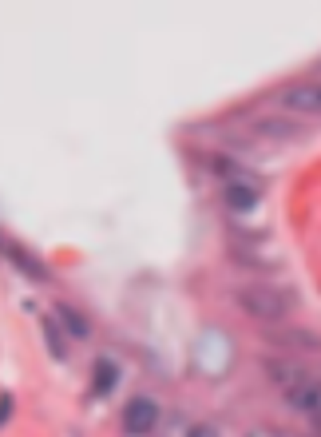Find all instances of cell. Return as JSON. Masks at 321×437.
I'll return each mask as SVG.
<instances>
[{
	"label": "cell",
	"mask_w": 321,
	"mask_h": 437,
	"mask_svg": "<svg viewBox=\"0 0 321 437\" xmlns=\"http://www.w3.org/2000/svg\"><path fill=\"white\" fill-rule=\"evenodd\" d=\"M234 298H238V307L246 310V314H254L262 322H278V318L289 314V298L282 291L266 287V282H250V287H242Z\"/></svg>",
	"instance_id": "6da1fadb"
},
{
	"label": "cell",
	"mask_w": 321,
	"mask_h": 437,
	"mask_svg": "<svg viewBox=\"0 0 321 437\" xmlns=\"http://www.w3.org/2000/svg\"><path fill=\"white\" fill-rule=\"evenodd\" d=\"M155 421H159V405L151 402V398H131L127 409H123V429H127L131 437L151 434Z\"/></svg>",
	"instance_id": "7a4b0ae2"
},
{
	"label": "cell",
	"mask_w": 321,
	"mask_h": 437,
	"mask_svg": "<svg viewBox=\"0 0 321 437\" xmlns=\"http://www.w3.org/2000/svg\"><path fill=\"white\" fill-rule=\"evenodd\" d=\"M282 108L298 115H318L321 112V92L318 84H298V88H286L282 92Z\"/></svg>",
	"instance_id": "3957f363"
},
{
	"label": "cell",
	"mask_w": 321,
	"mask_h": 437,
	"mask_svg": "<svg viewBox=\"0 0 321 437\" xmlns=\"http://www.w3.org/2000/svg\"><path fill=\"white\" fill-rule=\"evenodd\" d=\"M266 373H270V382H278L282 394H289L293 386H302L305 378H309L298 362H286V358H270V362H266Z\"/></svg>",
	"instance_id": "277c9868"
},
{
	"label": "cell",
	"mask_w": 321,
	"mask_h": 437,
	"mask_svg": "<svg viewBox=\"0 0 321 437\" xmlns=\"http://www.w3.org/2000/svg\"><path fill=\"white\" fill-rule=\"evenodd\" d=\"M258 135H266V139H302L305 128L302 124H289V119H262V124H254Z\"/></svg>",
	"instance_id": "5b68a950"
},
{
	"label": "cell",
	"mask_w": 321,
	"mask_h": 437,
	"mask_svg": "<svg viewBox=\"0 0 321 437\" xmlns=\"http://www.w3.org/2000/svg\"><path fill=\"white\" fill-rule=\"evenodd\" d=\"M0 251H4L8 259L17 262V266H20V271H24V275H32V278H44V275H48V271H44V262L36 259V255H28L24 246H12V243H8V239H0Z\"/></svg>",
	"instance_id": "8992f818"
},
{
	"label": "cell",
	"mask_w": 321,
	"mask_h": 437,
	"mask_svg": "<svg viewBox=\"0 0 321 437\" xmlns=\"http://www.w3.org/2000/svg\"><path fill=\"white\" fill-rule=\"evenodd\" d=\"M56 318H60V326H64L72 338H87V334H92L87 318H83L76 307H68V302H56Z\"/></svg>",
	"instance_id": "52a82bcc"
},
{
	"label": "cell",
	"mask_w": 321,
	"mask_h": 437,
	"mask_svg": "<svg viewBox=\"0 0 321 437\" xmlns=\"http://www.w3.org/2000/svg\"><path fill=\"white\" fill-rule=\"evenodd\" d=\"M222 203L230 211H254L258 207V191H254V187H242V183H226Z\"/></svg>",
	"instance_id": "ba28073f"
},
{
	"label": "cell",
	"mask_w": 321,
	"mask_h": 437,
	"mask_svg": "<svg viewBox=\"0 0 321 437\" xmlns=\"http://www.w3.org/2000/svg\"><path fill=\"white\" fill-rule=\"evenodd\" d=\"M318 398H321V394H318V382H313V378H305L302 386H293L286 394V402L293 405V409H305V414H313V409H318Z\"/></svg>",
	"instance_id": "9c48e42d"
},
{
	"label": "cell",
	"mask_w": 321,
	"mask_h": 437,
	"mask_svg": "<svg viewBox=\"0 0 321 437\" xmlns=\"http://www.w3.org/2000/svg\"><path fill=\"white\" fill-rule=\"evenodd\" d=\"M115 382H119V366L107 362V358H99V362H96V394H107Z\"/></svg>",
	"instance_id": "30bf717a"
},
{
	"label": "cell",
	"mask_w": 321,
	"mask_h": 437,
	"mask_svg": "<svg viewBox=\"0 0 321 437\" xmlns=\"http://www.w3.org/2000/svg\"><path fill=\"white\" fill-rule=\"evenodd\" d=\"M44 334H48V350H52V354H56V358H68V346H64V338H60V326L52 322V318L44 322Z\"/></svg>",
	"instance_id": "8fae6325"
},
{
	"label": "cell",
	"mask_w": 321,
	"mask_h": 437,
	"mask_svg": "<svg viewBox=\"0 0 321 437\" xmlns=\"http://www.w3.org/2000/svg\"><path fill=\"white\" fill-rule=\"evenodd\" d=\"M8 414H12V398H8V394H4V398H0V425H4V421H8Z\"/></svg>",
	"instance_id": "7c38bea8"
},
{
	"label": "cell",
	"mask_w": 321,
	"mask_h": 437,
	"mask_svg": "<svg viewBox=\"0 0 321 437\" xmlns=\"http://www.w3.org/2000/svg\"><path fill=\"white\" fill-rule=\"evenodd\" d=\"M191 437H218V434H214L210 425H194V429H191Z\"/></svg>",
	"instance_id": "4fadbf2b"
}]
</instances>
